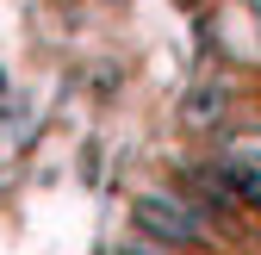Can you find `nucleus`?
Wrapping results in <instances>:
<instances>
[{"mask_svg": "<svg viewBox=\"0 0 261 255\" xmlns=\"http://www.w3.org/2000/svg\"><path fill=\"white\" fill-rule=\"evenodd\" d=\"M224 106H230V93H224L218 81H199V87H193L187 100H180V118L193 124V131H212V124L224 118Z\"/></svg>", "mask_w": 261, "mask_h": 255, "instance_id": "3", "label": "nucleus"}, {"mask_svg": "<svg viewBox=\"0 0 261 255\" xmlns=\"http://www.w3.org/2000/svg\"><path fill=\"white\" fill-rule=\"evenodd\" d=\"M212 181L230 199H243V206L261 212V162H237V156H230V162H212Z\"/></svg>", "mask_w": 261, "mask_h": 255, "instance_id": "2", "label": "nucleus"}, {"mask_svg": "<svg viewBox=\"0 0 261 255\" xmlns=\"http://www.w3.org/2000/svg\"><path fill=\"white\" fill-rule=\"evenodd\" d=\"M124 255H149V249H124Z\"/></svg>", "mask_w": 261, "mask_h": 255, "instance_id": "4", "label": "nucleus"}, {"mask_svg": "<svg viewBox=\"0 0 261 255\" xmlns=\"http://www.w3.org/2000/svg\"><path fill=\"white\" fill-rule=\"evenodd\" d=\"M130 218H137V231L149 237H168V243H205V224H199V212L168 199V193H143L137 206H130Z\"/></svg>", "mask_w": 261, "mask_h": 255, "instance_id": "1", "label": "nucleus"}]
</instances>
